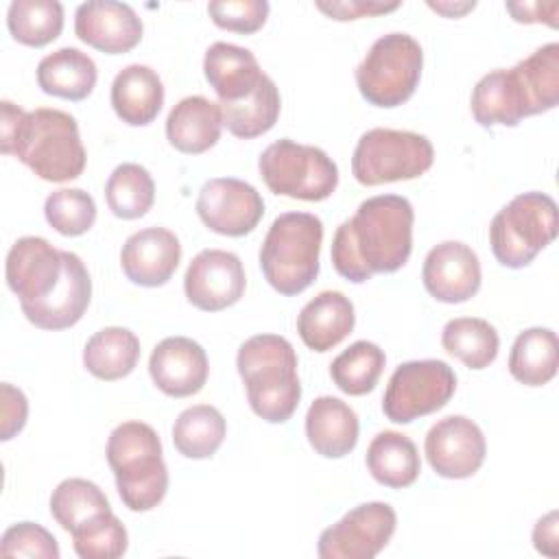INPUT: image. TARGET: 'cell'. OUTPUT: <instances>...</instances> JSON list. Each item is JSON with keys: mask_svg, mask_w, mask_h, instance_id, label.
<instances>
[{"mask_svg": "<svg viewBox=\"0 0 559 559\" xmlns=\"http://www.w3.org/2000/svg\"><path fill=\"white\" fill-rule=\"evenodd\" d=\"M415 212L406 197L378 194L365 199L332 238L330 258L336 273L354 284L376 273H395L413 251Z\"/></svg>", "mask_w": 559, "mask_h": 559, "instance_id": "cell-1", "label": "cell"}, {"mask_svg": "<svg viewBox=\"0 0 559 559\" xmlns=\"http://www.w3.org/2000/svg\"><path fill=\"white\" fill-rule=\"evenodd\" d=\"M0 151L52 183L81 177L87 159L74 116L52 107L24 111L11 100L0 103Z\"/></svg>", "mask_w": 559, "mask_h": 559, "instance_id": "cell-2", "label": "cell"}, {"mask_svg": "<svg viewBox=\"0 0 559 559\" xmlns=\"http://www.w3.org/2000/svg\"><path fill=\"white\" fill-rule=\"evenodd\" d=\"M251 411L269 424H284L299 406L297 354L280 334L247 338L236 356Z\"/></svg>", "mask_w": 559, "mask_h": 559, "instance_id": "cell-3", "label": "cell"}, {"mask_svg": "<svg viewBox=\"0 0 559 559\" xmlns=\"http://www.w3.org/2000/svg\"><path fill=\"white\" fill-rule=\"evenodd\" d=\"M107 463L116 489L129 511L155 509L168 491V469L162 459L159 435L144 421H122L107 439Z\"/></svg>", "mask_w": 559, "mask_h": 559, "instance_id": "cell-4", "label": "cell"}, {"mask_svg": "<svg viewBox=\"0 0 559 559\" xmlns=\"http://www.w3.org/2000/svg\"><path fill=\"white\" fill-rule=\"evenodd\" d=\"M323 223L308 212L280 214L260 247V269L264 280L280 295L304 293L319 275V253Z\"/></svg>", "mask_w": 559, "mask_h": 559, "instance_id": "cell-5", "label": "cell"}, {"mask_svg": "<svg viewBox=\"0 0 559 559\" xmlns=\"http://www.w3.org/2000/svg\"><path fill=\"white\" fill-rule=\"evenodd\" d=\"M559 227L557 203L546 192L513 197L489 223L493 258L507 269L528 266L546 249Z\"/></svg>", "mask_w": 559, "mask_h": 559, "instance_id": "cell-6", "label": "cell"}, {"mask_svg": "<svg viewBox=\"0 0 559 559\" xmlns=\"http://www.w3.org/2000/svg\"><path fill=\"white\" fill-rule=\"evenodd\" d=\"M421 68L419 41L408 33H386L371 44L356 68V85L369 105L400 107L415 94Z\"/></svg>", "mask_w": 559, "mask_h": 559, "instance_id": "cell-7", "label": "cell"}, {"mask_svg": "<svg viewBox=\"0 0 559 559\" xmlns=\"http://www.w3.org/2000/svg\"><path fill=\"white\" fill-rule=\"evenodd\" d=\"M258 170L273 194L299 201H325L338 186V168L323 148L288 138L260 153Z\"/></svg>", "mask_w": 559, "mask_h": 559, "instance_id": "cell-8", "label": "cell"}, {"mask_svg": "<svg viewBox=\"0 0 559 559\" xmlns=\"http://www.w3.org/2000/svg\"><path fill=\"white\" fill-rule=\"evenodd\" d=\"M432 162L435 148L426 135L376 127L358 138L352 175L362 186H382L421 177Z\"/></svg>", "mask_w": 559, "mask_h": 559, "instance_id": "cell-9", "label": "cell"}, {"mask_svg": "<svg viewBox=\"0 0 559 559\" xmlns=\"http://www.w3.org/2000/svg\"><path fill=\"white\" fill-rule=\"evenodd\" d=\"M456 391L452 367L437 358L402 362L389 378L382 395V413L393 424H411L417 417L443 408Z\"/></svg>", "mask_w": 559, "mask_h": 559, "instance_id": "cell-10", "label": "cell"}, {"mask_svg": "<svg viewBox=\"0 0 559 559\" xmlns=\"http://www.w3.org/2000/svg\"><path fill=\"white\" fill-rule=\"evenodd\" d=\"M397 515L386 502H362L319 535L321 559H373L393 537Z\"/></svg>", "mask_w": 559, "mask_h": 559, "instance_id": "cell-11", "label": "cell"}, {"mask_svg": "<svg viewBox=\"0 0 559 559\" xmlns=\"http://www.w3.org/2000/svg\"><path fill=\"white\" fill-rule=\"evenodd\" d=\"M197 214L210 231L240 238L262 221L264 201L251 183L236 177H216L203 183L197 197Z\"/></svg>", "mask_w": 559, "mask_h": 559, "instance_id": "cell-12", "label": "cell"}, {"mask_svg": "<svg viewBox=\"0 0 559 559\" xmlns=\"http://www.w3.org/2000/svg\"><path fill=\"white\" fill-rule=\"evenodd\" d=\"M245 288L247 277L240 258L223 249L199 251L183 275L188 301L205 312H218L238 304Z\"/></svg>", "mask_w": 559, "mask_h": 559, "instance_id": "cell-13", "label": "cell"}, {"mask_svg": "<svg viewBox=\"0 0 559 559\" xmlns=\"http://www.w3.org/2000/svg\"><path fill=\"white\" fill-rule=\"evenodd\" d=\"M424 452L435 474L469 478L480 469L487 443L476 421L465 415H448L428 430Z\"/></svg>", "mask_w": 559, "mask_h": 559, "instance_id": "cell-14", "label": "cell"}, {"mask_svg": "<svg viewBox=\"0 0 559 559\" xmlns=\"http://www.w3.org/2000/svg\"><path fill=\"white\" fill-rule=\"evenodd\" d=\"M63 251L55 249L41 236L17 238L7 253V284L20 299L31 306L46 299L63 277Z\"/></svg>", "mask_w": 559, "mask_h": 559, "instance_id": "cell-15", "label": "cell"}, {"mask_svg": "<svg viewBox=\"0 0 559 559\" xmlns=\"http://www.w3.org/2000/svg\"><path fill=\"white\" fill-rule=\"evenodd\" d=\"M421 280L430 297L443 304H463L480 288V262L472 247L445 240L432 247L421 266Z\"/></svg>", "mask_w": 559, "mask_h": 559, "instance_id": "cell-16", "label": "cell"}, {"mask_svg": "<svg viewBox=\"0 0 559 559\" xmlns=\"http://www.w3.org/2000/svg\"><path fill=\"white\" fill-rule=\"evenodd\" d=\"M142 20L138 13L114 0H90L74 11L76 37L107 55H122L133 50L142 39Z\"/></svg>", "mask_w": 559, "mask_h": 559, "instance_id": "cell-17", "label": "cell"}, {"mask_svg": "<svg viewBox=\"0 0 559 559\" xmlns=\"http://www.w3.org/2000/svg\"><path fill=\"white\" fill-rule=\"evenodd\" d=\"M207 354L188 336H168L155 345L148 358L153 384L168 397H188L207 382Z\"/></svg>", "mask_w": 559, "mask_h": 559, "instance_id": "cell-18", "label": "cell"}, {"mask_svg": "<svg viewBox=\"0 0 559 559\" xmlns=\"http://www.w3.org/2000/svg\"><path fill=\"white\" fill-rule=\"evenodd\" d=\"M179 260V238L166 227H144L131 234L120 251L122 273L144 288L164 286L177 271Z\"/></svg>", "mask_w": 559, "mask_h": 559, "instance_id": "cell-19", "label": "cell"}, {"mask_svg": "<svg viewBox=\"0 0 559 559\" xmlns=\"http://www.w3.org/2000/svg\"><path fill=\"white\" fill-rule=\"evenodd\" d=\"M63 277L59 286L41 301L20 306L24 317L39 330H66L81 321L92 299V280L83 260L63 251Z\"/></svg>", "mask_w": 559, "mask_h": 559, "instance_id": "cell-20", "label": "cell"}, {"mask_svg": "<svg viewBox=\"0 0 559 559\" xmlns=\"http://www.w3.org/2000/svg\"><path fill=\"white\" fill-rule=\"evenodd\" d=\"M203 74L210 87L216 92L218 103L242 100L264 79L255 55L249 48L227 41H214L205 50Z\"/></svg>", "mask_w": 559, "mask_h": 559, "instance_id": "cell-21", "label": "cell"}, {"mask_svg": "<svg viewBox=\"0 0 559 559\" xmlns=\"http://www.w3.org/2000/svg\"><path fill=\"white\" fill-rule=\"evenodd\" d=\"M354 304L338 290H323L312 297L297 317V332L312 352H330L354 330Z\"/></svg>", "mask_w": 559, "mask_h": 559, "instance_id": "cell-22", "label": "cell"}, {"mask_svg": "<svg viewBox=\"0 0 559 559\" xmlns=\"http://www.w3.org/2000/svg\"><path fill=\"white\" fill-rule=\"evenodd\" d=\"M306 437L325 459H341L358 443V415L338 397L321 395L306 413Z\"/></svg>", "mask_w": 559, "mask_h": 559, "instance_id": "cell-23", "label": "cell"}, {"mask_svg": "<svg viewBox=\"0 0 559 559\" xmlns=\"http://www.w3.org/2000/svg\"><path fill=\"white\" fill-rule=\"evenodd\" d=\"M223 114L218 103L205 96L181 98L166 118V138L170 146L186 155H201L221 140Z\"/></svg>", "mask_w": 559, "mask_h": 559, "instance_id": "cell-24", "label": "cell"}, {"mask_svg": "<svg viewBox=\"0 0 559 559\" xmlns=\"http://www.w3.org/2000/svg\"><path fill=\"white\" fill-rule=\"evenodd\" d=\"M111 107L116 116L131 124H151L164 105V85L155 70L142 63L122 68L111 83Z\"/></svg>", "mask_w": 559, "mask_h": 559, "instance_id": "cell-25", "label": "cell"}, {"mask_svg": "<svg viewBox=\"0 0 559 559\" xmlns=\"http://www.w3.org/2000/svg\"><path fill=\"white\" fill-rule=\"evenodd\" d=\"M472 116L480 127H518L524 118H528L526 100L522 85L513 72L509 70H491L485 74L469 98Z\"/></svg>", "mask_w": 559, "mask_h": 559, "instance_id": "cell-26", "label": "cell"}, {"mask_svg": "<svg viewBox=\"0 0 559 559\" xmlns=\"http://www.w3.org/2000/svg\"><path fill=\"white\" fill-rule=\"evenodd\" d=\"M96 79L94 59L72 46L59 48L37 63V85L57 98L83 100L92 94Z\"/></svg>", "mask_w": 559, "mask_h": 559, "instance_id": "cell-27", "label": "cell"}, {"mask_svg": "<svg viewBox=\"0 0 559 559\" xmlns=\"http://www.w3.org/2000/svg\"><path fill=\"white\" fill-rule=\"evenodd\" d=\"M365 463L373 480L389 489L411 487L421 472L417 445L397 430L378 432L367 448Z\"/></svg>", "mask_w": 559, "mask_h": 559, "instance_id": "cell-28", "label": "cell"}, {"mask_svg": "<svg viewBox=\"0 0 559 559\" xmlns=\"http://www.w3.org/2000/svg\"><path fill=\"white\" fill-rule=\"evenodd\" d=\"M140 360V341L127 328H103L87 338L83 349L85 369L105 382L129 376Z\"/></svg>", "mask_w": 559, "mask_h": 559, "instance_id": "cell-29", "label": "cell"}, {"mask_svg": "<svg viewBox=\"0 0 559 559\" xmlns=\"http://www.w3.org/2000/svg\"><path fill=\"white\" fill-rule=\"evenodd\" d=\"M218 107L223 114V127L240 140H251L275 127L282 111V98L275 81L264 74L249 96L234 103H218Z\"/></svg>", "mask_w": 559, "mask_h": 559, "instance_id": "cell-30", "label": "cell"}, {"mask_svg": "<svg viewBox=\"0 0 559 559\" xmlns=\"http://www.w3.org/2000/svg\"><path fill=\"white\" fill-rule=\"evenodd\" d=\"M557 354L559 343L550 328H528L513 341L509 373L526 386H542L557 373Z\"/></svg>", "mask_w": 559, "mask_h": 559, "instance_id": "cell-31", "label": "cell"}, {"mask_svg": "<svg viewBox=\"0 0 559 559\" xmlns=\"http://www.w3.org/2000/svg\"><path fill=\"white\" fill-rule=\"evenodd\" d=\"M528 116L550 111L559 103V44L550 41L513 66Z\"/></svg>", "mask_w": 559, "mask_h": 559, "instance_id": "cell-32", "label": "cell"}, {"mask_svg": "<svg viewBox=\"0 0 559 559\" xmlns=\"http://www.w3.org/2000/svg\"><path fill=\"white\" fill-rule=\"evenodd\" d=\"M443 349L459 358L469 369L489 367L500 349V336L496 328L478 317H456L443 325Z\"/></svg>", "mask_w": 559, "mask_h": 559, "instance_id": "cell-33", "label": "cell"}, {"mask_svg": "<svg viewBox=\"0 0 559 559\" xmlns=\"http://www.w3.org/2000/svg\"><path fill=\"white\" fill-rule=\"evenodd\" d=\"M105 513H111V504L103 489L92 480L66 478L52 489L50 515L68 533L83 528Z\"/></svg>", "mask_w": 559, "mask_h": 559, "instance_id": "cell-34", "label": "cell"}, {"mask_svg": "<svg viewBox=\"0 0 559 559\" xmlns=\"http://www.w3.org/2000/svg\"><path fill=\"white\" fill-rule=\"evenodd\" d=\"M227 432L225 417L210 404H194L179 413L173 426V443L186 459H210Z\"/></svg>", "mask_w": 559, "mask_h": 559, "instance_id": "cell-35", "label": "cell"}, {"mask_svg": "<svg viewBox=\"0 0 559 559\" xmlns=\"http://www.w3.org/2000/svg\"><path fill=\"white\" fill-rule=\"evenodd\" d=\"M11 37L31 48L55 41L63 31V7L57 0H13L7 11Z\"/></svg>", "mask_w": 559, "mask_h": 559, "instance_id": "cell-36", "label": "cell"}, {"mask_svg": "<svg viewBox=\"0 0 559 559\" xmlns=\"http://www.w3.org/2000/svg\"><path fill=\"white\" fill-rule=\"evenodd\" d=\"M105 199L114 216L124 221L140 218L155 203V181L144 166L133 162L120 164L105 183Z\"/></svg>", "mask_w": 559, "mask_h": 559, "instance_id": "cell-37", "label": "cell"}, {"mask_svg": "<svg viewBox=\"0 0 559 559\" xmlns=\"http://www.w3.org/2000/svg\"><path fill=\"white\" fill-rule=\"evenodd\" d=\"M384 349L371 341H356L330 365L332 382L347 395H365L376 389L384 371Z\"/></svg>", "mask_w": 559, "mask_h": 559, "instance_id": "cell-38", "label": "cell"}, {"mask_svg": "<svg viewBox=\"0 0 559 559\" xmlns=\"http://www.w3.org/2000/svg\"><path fill=\"white\" fill-rule=\"evenodd\" d=\"M44 216L61 236H83L96 221V203L81 188H61L46 197Z\"/></svg>", "mask_w": 559, "mask_h": 559, "instance_id": "cell-39", "label": "cell"}, {"mask_svg": "<svg viewBox=\"0 0 559 559\" xmlns=\"http://www.w3.org/2000/svg\"><path fill=\"white\" fill-rule=\"evenodd\" d=\"M74 552L81 559H116L127 552L129 535L122 522L111 513L85 524L83 528L70 533Z\"/></svg>", "mask_w": 559, "mask_h": 559, "instance_id": "cell-40", "label": "cell"}, {"mask_svg": "<svg viewBox=\"0 0 559 559\" xmlns=\"http://www.w3.org/2000/svg\"><path fill=\"white\" fill-rule=\"evenodd\" d=\"M2 557H39L59 559V546L50 531L35 522H17L2 533L0 539Z\"/></svg>", "mask_w": 559, "mask_h": 559, "instance_id": "cell-41", "label": "cell"}, {"mask_svg": "<svg viewBox=\"0 0 559 559\" xmlns=\"http://www.w3.org/2000/svg\"><path fill=\"white\" fill-rule=\"evenodd\" d=\"M212 22L231 33L251 35L260 31L269 17L266 0H216L207 4Z\"/></svg>", "mask_w": 559, "mask_h": 559, "instance_id": "cell-42", "label": "cell"}, {"mask_svg": "<svg viewBox=\"0 0 559 559\" xmlns=\"http://www.w3.org/2000/svg\"><path fill=\"white\" fill-rule=\"evenodd\" d=\"M314 7L332 20L347 22V20L373 17V15L395 11L400 7V2H378V0H332V2H325V0H317Z\"/></svg>", "mask_w": 559, "mask_h": 559, "instance_id": "cell-43", "label": "cell"}, {"mask_svg": "<svg viewBox=\"0 0 559 559\" xmlns=\"http://www.w3.org/2000/svg\"><path fill=\"white\" fill-rule=\"evenodd\" d=\"M28 417V402L26 395L11 386L9 382H2V441H9L13 435H17Z\"/></svg>", "mask_w": 559, "mask_h": 559, "instance_id": "cell-44", "label": "cell"}, {"mask_svg": "<svg viewBox=\"0 0 559 559\" xmlns=\"http://www.w3.org/2000/svg\"><path fill=\"white\" fill-rule=\"evenodd\" d=\"M507 11L513 15L515 22H524V24H533V22H544L548 26H557V11L559 4L557 2H507Z\"/></svg>", "mask_w": 559, "mask_h": 559, "instance_id": "cell-45", "label": "cell"}, {"mask_svg": "<svg viewBox=\"0 0 559 559\" xmlns=\"http://www.w3.org/2000/svg\"><path fill=\"white\" fill-rule=\"evenodd\" d=\"M559 535H557V511H550L548 515L539 518L535 528H533V544L535 550L548 557H557L559 548H557Z\"/></svg>", "mask_w": 559, "mask_h": 559, "instance_id": "cell-46", "label": "cell"}, {"mask_svg": "<svg viewBox=\"0 0 559 559\" xmlns=\"http://www.w3.org/2000/svg\"><path fill=\"white\" fill-rule=\"evenodd\" d=\"M428 7L430 9H435V11H439V13H443V15H448V17H459V15H463L465 11H472L474 7H476V2H465V4H461V7H452V4H448V2H443V4H435V2H428Z\"/></svg>", "mask_w": 559, "mask_h": 559, "instance_id": "cell-47", "label": "cell"}]
</instances>
